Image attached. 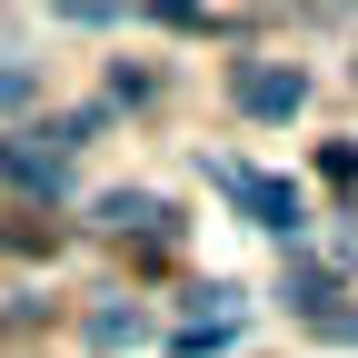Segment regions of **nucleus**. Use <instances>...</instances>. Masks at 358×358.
I'll list each match as a JSON object with an SVG mask.
<instances>
[{
	"label": "nucleus",
	"mask_w": 358,
	"mask_h": 358,
	"mask_svg": "<svg viewBox=\"0 0 358 358\" xmlns=\"http://www.w3.org/2000/svg\"><path fill=\"white\" fill-rule=\"evenodd\" d=\"M239 100H249L259 120H279V110H299V70H239Z\"/></svg>",
	"instance_id": "nucleus-1"
}]
</instances>
